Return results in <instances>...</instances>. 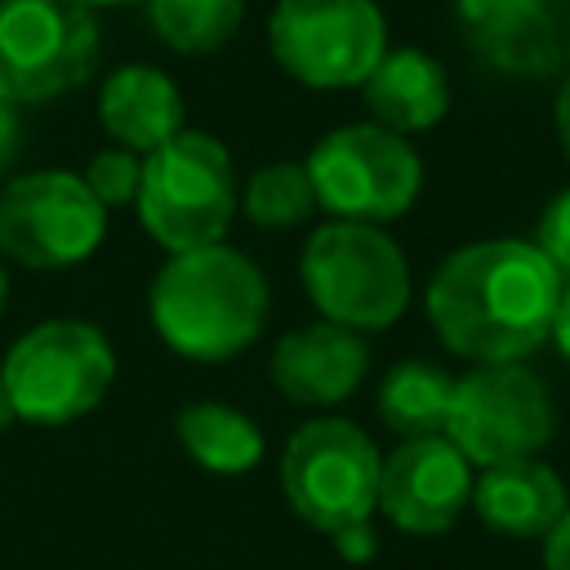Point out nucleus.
<instances>
[{
    "instance_id": "nucleus-13",
    "label": "nucleus",
    "mask_w": 570,
    "mask_h": 570,
    "mask_svg": "<svg viewBox=\"0 0 570 570\" xmlns=\"http://www.w3.org/2000/svg\"><path fill=\"white\" fill-rule=\"evenodd\" d=\"M468 45L503 76L570 71V0H459Z\"/></svg>"
},
{
    "instance_id": "nucleus-16",
    "label": "nucleus",
    "mask_w": 570,
    "mask_h": 570,
    "mask_svg": "<svg viewBox=\"0 0 570 570\" xmlns=\"http://www.w3.org/2000/svg\"><path fill=\"white\" fill-rule=\"evenodd\" d=\"M472 503L490 530L512 539H539L566 517L570 494L548 463L512 459V463L485 468L481 481H472Z\"/></svg>"
},
{
    "instance_id": "nucleus-7",
    "label": "nucleus",
    "mask_w": 570,
    "mask_h": 570,
    "mask_svg": "<svg viewBox=\"0 0 570 570\" xmlns=\"http://www.w3.org/2000/svg\"><path fill=\"white\" fill-rule=\"evenodd\" d=\"M379 472L383 459L374 441L356 423L334 414L294 428L281 454V485L289 508L325 534L370 521L379 503Z\"/></svg>"
},
{
    "instance_id": "nucleus-5",
    "label": "nucleus",
    "mask_w": 570,
    "mask_h": 570,
    "mask_svg": "<svg viewBox=\"0 0 570 570\" xmlns=\"http://www.w3.org/2000/svg\"><path fill=\"white\" fill-rule=\"evenodd\" d=\"M116 374V352L98 325L85 321H45L31 325L0 365L13 419L62 428L98 410Z\"/></svg>"
},
{
    "instance_id": "nucleus-10",
    "label": "nucleus",
    "mask_w": 570,
    "mask_h": 570,
    "mask_svg": "<svg viewBox=\"0 0 570 570\" xmlns=\"http://www.w3.org/2000/svg\"><path fill=\"white\" fill-rule=\"evenodd\" d=\"M98 58V22L85 0H0V94L45 102L76 89Z\"/></svg>"
},
{
    "instance_id": "nucleus-15",
    "label": "nucleus",
    "mask_w": 570,
    "mask_h": 570,
    "mask_svg": "<svg viewBox=\"0 0 570 570\" xmlns=\"http://www.w3.org/2000/svg\"><path fill=\"white\" fill-rule=\"evenodd\" d=\"M183 116L187 111H183L178 85L147 62L111 71V80L98 94V120L107 138L134 156H147L160 142H169L183 129Z\"/></svg>"
},
{
    "instance_id": "nucleus-22",
    "label": "nucleus",
    "mask_w": 570,
    "mask_h": 570,
    "mask_svg": "<svg viewBox=\"0 0 570 570\" xmlns=\"http://www.w3.org/2000/svg\"><path fill=\"white\" fill-rule=\"evenodd\" d=\"M85 187L98 196L102 209L111 205H134L138 200V187H142V156L125 151V147H107L89 160V169L80 174Z\"/></svg>"
},
{
    "instance_id": "nucleus-4",
    "label": "nucleus",
    "mask_w": 570,
    "mask_h": 570,
    "mask_svg": "<svg viewBox=\"0 0 570 570\" xmlns=\"http://www.w3.org/2000/svg\"><path fill=\"white\" fill-rule=\"evenodd\" d=\"M303 285L316 312L343 330H387L410 307L401 245L370 223H325L303 245Z\"/></svg>"
},
{
    "instance_id": "nucleus-29",
    "label": "nucleus",
    "mask_w": 570,
    "mask_h": 570,
    "mask_svg": "<svg viewBox=\"0 0 570 570\" xmlns=\"http://www.w3.org/2000/svg\"><path fill=\"white\" fill-rule=\"evenodd\" d=\"M13 423V405H9V392H4V383H0V432Z\"/></svg>"
},
{
    "instance_id": "nucleus-9",
    "label": "nucleus",
    "mask_w": 570,
    "mask_h": 570,
    "mask_svg": "<svg viewBox=\"0 0 570 570\" xmlns=\"http://www.w3.org/2000/svg\"><path fill=\"white\" fill-rule=\"evenodd\" d=\"M107 236V209L80 174L36 169L0 191V254L31 272L85 263Z\"/></svg>"
},
{
    "instance_id": "nucleus-25",
    "label": "nucleus",
    "mask_w": 570,
    "mask_h": 570,
    "mask_svg": "<svg viewBox=\"0 0 570 570\" xmlns=\"http://www.w3.org/2000/svg\"><path fill=\"white\" fill-rule=\"evenodd\" d=\"M543 570H570V508H566V517L543 534Z\"/></svg>"
},
{
    "instance_id": "nucleus-1",
    "label": "nucleus",
    "mask_w": 570,
    "mask_h": 570,
    "mask_svg": "<svg viewBox=\"0 0 570 570\" xmlns=\"http://www.w3.org/2000/svg\"><path fill=\"white\" fill-rule=\"evenodd\" d=\"M566 276L530 240H476L428 281L436 338L476 365H521L552 338Z\"/></svg>"
},
{
    "instance_id": "nucleus-12",
    "label": "nucleus",
    "mask_w": 570,
    "mask_h": 570,
    "mask_svg": "<svg viewBox=\"0 0 570 570\" xmlns=\"http://www.w3.org/2000/svg\"><path fill=\"white\" fill-rule=\"evenodd\" d=\"M472 499V463L450 436L401 441L379 472V508L405 534H441Z\"/></svg>"
},
{
    "instance_id": "nucleus-23",
    "label": "nucleus",
    "mask_w": 570,
    "mask_h": 570,
    "mask_svg": "<svg viewBox=\"0 0 570 570\" xmlns=\"http://www.w3.org/2000/svg\"><path fill=\"white\" fill-rule=\"evenodd\" d=\"M534 245L552 258V267H557L561 276H570V187H561V191L548 200V209L539 214V236H534Z\"/></svg>"
},
{
    "instance_id": "nucleus-30",
    "label": "nucleus",
    "mask_w": 570,
    "mask_h": 570,
    "mask_svg": "<svg viewBox=\"0 0 570 570\" xmlns=\"http://www.w3.org/2000/svg\"><path fill=\"white\" fill-rule=\"evenodd\" d=\"M89 9H116V4H138V0H85Z\"/></svg>"
},
{
    "instance_id": "nucleus-26",
    "label": "nucleus",
    "mask_w": 570,
    "mask_h": 570,
    "mask_svg": "<svg viewBox=\"0 0 570 570\" xmlns=\"http://www.w3.org/2000/svg\"><path fill=\"white\" fill-rule=\"evenodd\" d=\"M18 102H9L4 94H0V174L9 169V160L18 156V147H22V129H18V111H13Z\"/></svg>"
},
{
    "instance_id": "nucleus-14",
    "label": "nucleus",
    "mask_w": 570,
    "mask_h": 570,
    "mask_svg": "<svg viewBox=\"0 0 570 570\" xmlns=\"http://www.w3.org/2000/svg\"><path fill=\"white\" fill-rule=\"evenodd\" d=\"M370 370V347L356 330L316 321L303 330H289L272 347V383L294 405H338L347 401Z\"/></svg>"
},
{
    "instance_id": "nucleus-8",
    "label": "nucleus",
    "mask_w": 570,
    "mask_h": 570,
    "mask_svg": "<svg viewBox=\"0 0 570 570\" xmlns=\"http://www.w3.org/2000/svg\"><path fill=\"white\" fill-rule=\"evenodd\" d=\"M267 45L298 85L347 89L387 53V22L374 0H276Z\"/></svg>"
},
{
    "instance_id": "nucleus-19",
    "label": "nucleus",
    "mask_w": 570,
    "mask_h": 570,
    "mask_svg": "<svg viewBox=\"0 0 570 570\" xmlns=\"http://www.w3.org/2000/svg\"><path fill=\"white\" fill-rule=\"evenodd\" d=\"M454 401V374H445L436 361H396L379 383V414L401 436H445Z\"/></svg>"
},
{
    "instance_id": "nucleus-17",
    "label": "nucleus",
    "mask_w": 570,
    "mask_h": 570,
    "mask_svg": "<svg viewBox=\"0 0 570 570\" xmlns=\"http://www.w3.org/2000/svg\"><path fill=\"white\" fill-rule=\"evenodd\" d=\"M361 98L392 134H423L450 107V76L423 49H387L361 80Z\"/></svg>"
},
{
    "instance_id": "nucleus-18",
    "label": "nucleus",
    "mask_w": 570,
    "mask_h": 570,
    "mask_svg": "<svg viewBox=\"0 0 570 570\" xmlns=\"http://www.w3.org/2000/svg\"><path fill=\"white\" fill-rule=\"evenodd\" d=\"M174 432H178V445L191 463H200L205 472H223V476H236V472H249L258 468L263 459V432L249 414L223 405V401H191L178 410L174 419Z\"/></svg>"
},
{
    "instance_id": "nucleus-24",
    "label": "nucleus",
    "mask_w": 570,
    "mask_h": 570,
    "mask_svg": "<svg viewBox=\"0 0 570 570\" xmlns=\"http://www.w3.org/2000/svg\"><path fill=\"white\" fill-rule=\"evenodd\" d=\"M334 539V552L343 557V561H352V566H361V561H370L374 552H379V534H374V525L370 521H356V525H343L338 534H330Z\"/></svg>"
},
{
    "instance_id": "nucleus-6",
    "label": "nucleus",
    "mask_w": 570,
    "mask_h": 570,
    "mask_svg": "<svg viewBox=\"0 0 570 570\" xmlns=\"http://www.w3.org/2000/svg\"><path fill=\"white\" fill-rule=\"evenodd\" d=\"M303 169L316 205L338 223H392L414 205L423 187L419 151L410 138L383 125H343L325 134L307 151Z\"/></svg>"
},
{
    "instance_id": "nucleus-2",
    "label": "nucleus",
    "mask_w": 570,
    "mask_h": 570,
    "mask_svg": "<svg viewBox=\"0 0 570 570\" xmlns=\"http://www.w3.org/2000/svg\"><path fill=\"white\" fill-rule=\"evenodd\" d=\"M267 281L249 254L205 245L174 254L147 294V312L165 347L187 361H227L267 325Z\"/></svg>"
},
{
    "instance_id": "nucleus-28",
    "label": "nucleus",
    "mask_w": 570,
    "mask_h": 570,
    "mask_svg": "<svg viewBox=\"0 0 570 570\" xmlns=\"http://www.w3.org/2000/svg\"><path fill=\"white\" fill-rule=\"evenodd\" d=\"M552 343L570 361V281H566V294H561V307H557V321H552Z\"/></svg>"
},
{
    "instance_id": "nucleus-31",
    "label": "nucleus",
    "mask_w": 570,
    "mask_h": 570,
    "mask_svg": "<svg viewBox=\"0 0 570 570\" xmlns=\"http://www.w3.org/2000/svg\"><path fill=\"white\" fill-rule=\"evenodd\" d=\"M4 298H9V281H4V267H0V312H4Z\"/></svg>"
},
{
    "instance_id": "nucleus-21",
    "label": "nucleus",
    "mask_w": 570,
    "mask_h": 570,
    "mask_svg": "<svg viewBox=\"0 0 570 570\" xmlns=\"http://www.w3.org/2000/svg\"><path fill=\"white\" fill-rule=\"evenodd\" d=\"M240 200H245L249 223H254V227H267V232L298 227V223L316 209L307 169H303L298 160H276V165L254 169V178H249V187H245Z\"/></svg>"
},
{
    "instance_id": "nucleus-27",
    "label": "nucleus",
    "mask_w": 570,
    "mask_h": 570,
    "mask_svg": "<svg viewBox=\"0 0 570 570\" xmlns=\"http://www.w3.org/2000/svg\"><path fill=\"white\" fill-rule=\"evenodd\" d=\"M557 142H561V151L570 160V71H566V80L557 89Z\"/></svg>"
},
{
    "instance_id": "nucleus-3",
    "label": "nucleus",
    "mask_w": 570,
    "mask_h": 570,
    "mask_svg": "<svg viewBox=\"0 0 570 570\" xmlns=\"http://www.w3.org/2000/svg\"><path fill=\"white\" fill-rule=\"evenodd\" d=\"M236 200L232 151L205 129H178L142 156V187L134 205L147 236L169 254L218 245L232 227Z\"/></svg>"
},
{
    "instance_id": "nucleus-20",
    "label": "nucleus",
    "mask_w": 570,
    "mask_h": 570,
    "mask_svg": "<svg viewBox=\"0 0 570 570\" xmlns=\"http://www.w3.org/2000/svg\"><path fill=\"white\" fill-rule=\"evenodd\" d=\"M142 4L151 31L178 53L223 49L245 18V0H142Z\"/></svg>"
},
{
    "instance_id": "nucleus-11",
    "label": "nucleus",
    "mask_w": 570,
    "mask_h": 570,
    "mask_svg": "<svg viewBox=\"0 0 570 570\" xmlns=\"http://www.w3.org/2000/svg\"><path fill=\"white\" fill-rule=\"evenodd\" d=\"M552 396L525 365H472L454 379L445 436L476 468L534 459L552 436Z\"/></svg>"
}]
</instances>
